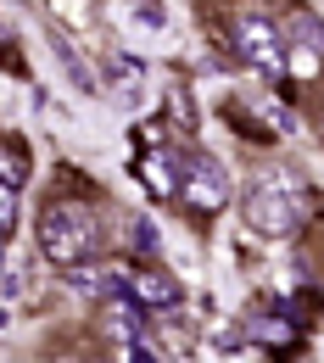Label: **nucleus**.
Returning a JSON list of instances; mask_svg holds the SVG:
<instances>
[{"mask_svg": "<svg viewBox=\"0 0 324 363\" xmlns=\"http://www.w3.org/2000/svg\"><path fill=\"white\" fill-rule=\"evenodd\" d=\"M34 240H40L45 263L73 269V263H90L95 240H101V224H95V213L84 201H50L40 213V224H34Z\"/></svg>", "mask_w": 324, "mask_h": 363, "instance_id": "obj_1", "label": "nucleus"}, {"mask_svg": "<svg viewBox=\"0 0 324 363\" xmlns=\"http://www.w3.org/2000/svg\"><path fill=\"white\" fill-rule=\"evenodd\" d=\"M230 45L252 73H263V79H274V84L291 79V73H285V28H279L269 11H257V6L235 11L230 17Z\"/></svg>", "mask_w": 324, "mask_h": 363, "instance_id": "obj_2", "label": "nucleus"}, {"mask_svg": "<svg viewBox=\"0 0 324 363\" xmlns=\"http://www.w3.org/2000/svg\"><path fill=\"white\" fill-rule=\"evenodd\" d=\"M246 224L257 229V235H269V240H291L296 235V224H302V196H296L291 174H263V179L246 190Z\"/></svg>", "mask_w": 324, "mask_h": 363, "instance_id": "obj_3", "label": "nucleus"}, {"mask_svg": "<svg viewBox=\"0 0 324 363\" xmlns=\"http://www.w3.org/2000/svg\"><path fill=\"white\" fill-rule=\"evenodd\" d=\"M174 201L185 207L190 218H218L230 207V174H224V162H213L201 151L179 157V196Z\"/></svg>", "mask_w": 324, "mask_h": 363, "instance_id": "obj_4", "label": "nucleus"}, {"mask_svg": "<svg viewBox=\"0 0 324 363\" xmlns=\"http://www.w3.org/2000/svg\"><path fill=\"white\" fill-rule=\"evenodd\" d=\"M129 302H140L145 313H168L179 308V279L168 269H129Z\"/></svg>", "mask_w": 324, "mask_h": 363, "instance_id": "obj_5", "label": "nucleus"}, {"mask_svg": "<svg viewBox=\"0 0 324 363\" xmlns=\"http://www.w3.org/2000/svg\"><path fill=\"white\" fill-rule=\"evenodd\" d=\"M140 179H145L151 201H174L179 196V157L174 151H145L140 157Z\"/></svg>", "mask_w": 324, "mask_h": 363, "instance_id": "obj_6", "label": "nucleus"}, {"mask_svg": "<svg viewBox=\"0 0 324 363\" xmlns=\"http://www.w3.org/2000/svg\"><path fill=\"white\" fill-rule=\"evenodd\" d=\"M34 174V162H28V151H23V140L0 135V184H11V190H23Z\"/></svg>", "mask_w": 324, "mask_h": 363, "instance_id": "obj_7", "label": "nucleus"}, {"mask_svg": "<svg viewBox=\"0 0 324 363\" xmlns=\"http://www.w3.org/2000/svg\"><path fill=\"white\" fill-rule=\"evenodd\" d=\"M246 335H252V341H263V347H274V352H291V347H296V330H291V324H285V318H263V313H252L246 318Z\"/></svg>", "mask_w": 324, "mask_h": 363, "instance_id": "obj_8", "label": "nucleus"}, {"mask_svg": "<svg viewBox=\"0 0 324 363\" xmlns=\"http://www.w3.org/2000/svg\"><path fill=\"white\" fill-rule=\"evenodd\" d=\"M285 34H291L285 45H302V50H319V56H324V23H319V17L291 11V17H285Z\"/></svg>", "mask_w": 324, "mask_h": 363, "instance_id": "obj_9", "label": "nucleus"}, {"mask_svg": "<svg viewBox=\"0 0 324 363\" xmlns=\"http://www.w3.org/2000/svg\"><path fill=\"white\" fill-rule=\"evenodd\" d=\"M17 213H23V201H17V190H11V184H0V235H11V224H17Z\"/></svg>", "mask_w": 324, "mask_h": 363, "instance_id": "obj_10", "label": "nucleus"}, {"mask_svg": "<svg viewBox=\"0 0 324 363\" xmlns=\"http://www.w3.org/2000/svg\"><path fill=\"white\" fill-rule=\"evenodd\" d=\"M123 363H157V352L145 341H123Z\"/></svg>", "mask_w": 324, "mask_h": 363, "instance_id": "obj_11", "label": "nucleus"}, {"mask_svg": "<svg viewBox=\"0 0 324 363\" xmlns=\"http://www.w3.org/2000/svg\"><path fill=\"white\" fill-rule=\"evenodd\" d=\"M0 274H6V235H0Z\"/></svg>", "mask_w": 324, "mask_h": 363, "instance_id": "obj_12", "label": "nucleus"}, {"mask_svg": "<svg viewBox=\"0 0 324 363\" xmlns=\"http://www.w3.org/2000/svg\"><path fill=\"white\" fill-rule=\"evenodd\" d=\"M319 129H324V106H319Z\"/></svg>", "mask_w": 324, "mask_h": 363, "instance_id": "obj_13", "label": "nucleus"}, {"mask_svg": "<svg viewBox=\"0 0 324 363\" xmlns=\"http://www.w3.org/2000/svg\"><path fill=\"white\" fill-rule=\"evenodd\" d=\"M84 363H106V358H84Z\"/></svg>", "mask_w": 324, "mask_h": 363, "instance_id": "obj_14", "label": "nucleus"}]
</instances>
